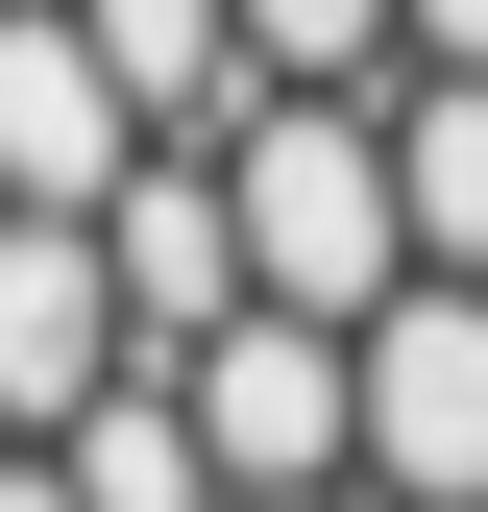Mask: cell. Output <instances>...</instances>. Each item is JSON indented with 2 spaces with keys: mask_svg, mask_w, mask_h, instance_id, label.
Segmentation results:
<instances>
[{
  "mask_svg": "<svg viewBox=\"0 0 488 512\" xmlns=\"http://www.w3.org/2000/svg\"><path fill=\"white\" fill-rule=\"evenodd\" d=\"M0 25H25V0H0Z\"/></svg>",
  "mask_w": 488,
  "mask_h": 512,
  "instance_id": "cell-12",
  "label": "cell"
},
{
  "mask_svg": "<svg viewBox=\"0 0 488 512\" xmlns=\"http://www.w3.org/2000/svg\"><path fill=\"white\" fill-rule=\"evenodd\" d=\"M98 269H122V317H147V366H196V342L269 317V244H244V171H220V147H147V171H122Z\"/></svg>",
  "mask_w": 488,
  "mask_h": 512,
  "instance_id": "cell-4",
  "label": "cell"
},
{
  "mask_svg": "<svg viewBox=\"0 0 488 512\" xmlns=\"http://www.w3.org/2000/svg\"><path fill=\"white\" fill-rule=\"evenodd\" d=\"M366 512H488V293L415 269L366 317Z\"/></svg>",
  "mask_w": 488,
  "mask_h": 512,
  "instance_id": "cell-2",
  "label": "cell"
},
{
  "mask_svg": "<svg viewBox=\"0 0 488 512\" xmlns=\"http://www.w3.org/2000/svg\"><path fill=\"white\" fill-rule=\"evenodd\" d=\"M244 244H269V317H342V342H366V317H391L415 293V196H391V98H269V122H244Z\"/></svg>",
  "mask_w": 488,
  "mask_h": 512,
  "instance_id": "cell-1",
  "label": "cell"
},
{
  "mask_svg": "<svg viewBox=\"0 0 488 512\" xmlns=\"http://www.w3.org/2000/svg\"><path fill=\"white\" fill-rule=\"evenodd\" d=\"M244 512H366V488H244Z\"/></svg>",
  "mask_w": 488,
  "mask_h": 512,
  "instance_id": "cell-11",
  "label": "cell"
},
{
  "mask_svg": "<svg viewBox=\"0 0 488 512\" xmlns=\"http://www.w3.org/2000/svg\"><path fill=\"white\" fill-rule=\"evenodd\" d=\"M391 196H415V269L488 293V74H391Z\"/></svg>",
  "mask_w": 488,
  "mask_h": 512,
  "instance_id": "cell-7",
  "label": "cell"
},
{
  "mask_svg": "<svg viewBox=\"0 0 488 512\" xmlns=\"http://www.w3.org/2000/svg\"><path fill=\"white\" fill-rule=\"evenodd\" d=\"M171 391H196L220 488H366V342L342 317H244V342H196Z\"/></svg>",
  "mask_w": 488,
  "mask_h": 512,
  "instance_id": "cell-3",
  "label": "cell"
},
{
  "mask_svg": "<svg viewBox=\"0 0 488 512\" xmlns=\"http://www.w3.org/2000/svg\"><path fill=\"white\" fill-rule=\"evenodd\" d=\"M415 74H488V0H415Z\"/></svg>",
  "mask_w": 488,
  "mask_h": 512,
  "instance_id": "cell-9",
  "label": "cell"
},
{
  "mask_svg": "<svg viewBox=\"0 0 488 512\" xmlns=\"http://www.w3.org/2000/svg\"><path fill=\"white\" fill-rule=\"evenodd\" d=\"M98 391H147V317H122L98 220H0V439H74Z\"/></svg>",
  "mask_w": 488,
  "mask_h": 512,
  "instance_id": "cell-6",
  "label": "cell"
},
{
  "mask_svg": "<svg viewBox=\"0 0 488 512\" xmlns=\"http://www.w3.org/2000/svg\"><path fill=\"white\" fill-rule=\"evenodd\" d=\"M0 512H98V488H74V464H49V439H0Z\"/></svg>",
  "mask_w": 488,
  "mask_h": 512,
  "instance_id": "cell-10",
  "label": "cell"
},
{
  "mask_svg": "<svg viewBox=\"0 0 488 512\" xmlns=\"http://www.w3.org/2000/svg\"><path fill=\"white\" fill-rule=\"evenodd\" d=\"M49 464H74L98 512H244V488H220V439H196V391H171V366H147V391H98L74 439H49Z\"/></svg>",
  "mask_w": 488,
  "mask_h": 512,
  "instance_id": "cell-8",
  "label": "cell"
},
{
  "mask_svg": "<svg viewBox=\"0 0 488 512\" xmlns=\"http://www.w3.org/2000/svg\"><path fill=\"white\" fill-rule=\"evenodd\" d=\"M122 171H147V98L98 74L74 0H25L0 25V220H122Z\"/></svg>",
  "mask_w": 488,
  "mask_h": 512,
  "instance_id": "cell-5",
  "label": "cell"
}]
</instances>
